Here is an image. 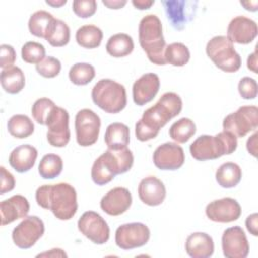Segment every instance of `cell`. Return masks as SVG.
I'll use <instances>...</instances> for the list:
<instances>
[{
    "label": "cell",
    "mask_w": 258,
    "mask_h": 258,
    "mask_svg": "<svg viewBox=\"0 0 258 258\" xmlns=\"http://www.w3.org/2000/svg\"><path fill=\"white\" fill-rule=\"evenodd\" d=\"M95 76V68L88 62H77L69 72L70 81L77 86H85L89 84Z\"/></svg>",
    "instance_id": "cell-36"
},
{
    "label": "cell",
    "mask_w": 258,
    "mask_h": 258,
    "mask_svg": "<svg viewBox=\"0 0 258 258\" xmlns=\"http://www.w3.org/2000/svg\"><path fill=\"white\" fill-rule=\"evenodd\" d=\"M28 200L21 195H14L0 204L1 225L5 226L18 219L27 217L29 212Z\"/></svg>",
    "instance_id": "cell-22"
},
{
    "label": "cell",
    "mask_w": 258,
    "mask_h": 258,
    "mask_svg": "<svg viewBox=\"0 0 258 258\" xmlns=\"http://www.w3.org/2000/svg\"><path fill=\"white\" fill-rule=\"evenodd\" d=\"M79 231L90 241L103 245L110 238V228L101 215L94 211L85 212L78 221Z\"/></svg>",
    "instance_id": "cell-11"
},
{
    "label": "cell",
    "mask_w": 258,
    "mask_h": 258,
    "mask_svg": "<svg viewBox=\"0 0 258 258\" xmlns=\"http://www.w3.org/2000/svg\"><path fill=\"white\" fill-rule=\"evenodd\" d=\"M166 189L163 182L155 176H146L139 182L138 197L147 206L155 207L163 203Z\"/></svg>",
    "instance_id": "cell-21"
},
{
    "label": "cell",
    "mask_w": 258,
    "mask_h": 258,
    "mask_svg": "<svg viewBox=\"0 0 258 258\" xmlns=\"http://www.w3.org/2000/svg\"><path fill=\"white\" fill-rule=\"evenodd\" d=\"M133 161L132 151L128 147L118 150L108 149L94 161L91 177L97 185H105L113 180L117 174L130 170Z\"/></svg>",
    "instance_id": "cell-3"
},
{
    "label": "cell",
    "mask_w": 258,
    "mask_h": 258,
    "mask_svg": "<svg viewBox=\"0 0 258 258\" xmlns=\"http://www.w3.org/2000/svg\"><path fill=\"white\" fill-rule=\"evenodd\" d=\"M71 38V30L68 24L60 20L54 18L49 24L47 31L45 33L44 39L54 47H61L69 43Z\"/></svg>",
    "instance_id": "cell-28"
},
{
    "label": "cell",
    "mask_w": 258,
    "mask_h": 258,
    "mask_svg": "<svg viewBox=\"0 0 258 258\" xmlns=\"http://www.w3.org/2000/svg\"><path fill=\"white\" fill-rule=\"evenodd\" d=\"M74 13L81 18H89L97 11V2L95 0H75L73 2Z\"/></svg>",
    "instance_id": "cell-40"
},
{
    "label": "cell",
    "mask_w": 258,
    "mask_h": 258,
    "mask_svg": "<svg viewBox=\"0 0 258 258\" xmlns=\"http://www.w3.org/2000/svg\"><path fill=\"white\" fill-rule=\"evenodd\" d=\"M44 234L43 221L37 216L25 217L12 231V240L20 249L31 248Z\"/></svg>",
    "instance_id": "cell-12"
},
{
    "label": "cell",
    "mask_w": 258,
    "mask_h": 258,
    "mask_svg": "<svg viewBox=\"0 0 258 258\" xmlns=\"http://www.w3.org/2000/svg\"><path fill=\"white\" fill-rule=\"evenodd\" d=\"M164 57L166 63L173 67H183L188 62L190 52L185 44L181 42H172L166 46Z\"/></svg>",
    "instance_id": "cell-33"
},
{
    "label": "cell",
    "mask_w": 258,
    "mask_h": 258,
    "mask_svg": "<svg viewBox=\"0 0 258 258\" xmlns=\"http://www.w3.org/2000/svg\"><path fill=\"white\" fill-rule=\"evenodd\" d=\"M247 68L255 74L258 73V70H257V51L256 50L254 52H252L251 54H249V56L247 58Z\"/></svg>",
    "instance_id": "cell-47"
},
{
    "label": "cell",
    "mask_w": 258,
    "mask_h": 258,
    "mask_svg": "<svg viewBox=\"0 0 258 258\" xmlns=\"http://www.w3.org/2000/svg\"><path fill=\"white\" fill-rule=\"evenodd\" d=\"M62 167L61 157L54 153H48L41 158L38 165V173L44 179H53L61 173Z\"/></svg>",
    "instance_id": "cell-32"
},
{
    "label": "cell",
    "mask_w": 258,
    "mask_h": 258,
    "mask_svg": "<svg viewBox=\"0 0 258 258\" xmlns=\"http://www.w3.org/2000/svg\"><path fill=\"white\" fill-rule=\"evenodd\" d=\"M133 49V39L129 34L126 33L114 34L106 43V50L113 57H124L130 54Z\"/></svg>",
    "instance_id": "cell-29"
},
{
    "label": "cell",
    "mask_w": 258,
    "mask_h": 258,
    "mask_svg": "<svg viewBox=\"0 0 258 258\" xmlns=\"http://www.w3.org/2000/svg\"><path fill=\"white\" fill-rule=\"evenodd\" d=\"M242 6L245 7L246 10L248 11H252V12H255L257 11V6H258V2L257 1H248V2H240Z\"/></svg>",
    "instance_id": "cell-50"
},
{
    "label": "cell",
    "mask_w": 258,
    "mask_h": 258,
    "mask_svg": "<svg viewBox=\"0 0 258 258\" xmlns=\"http://www.w3.org/2000/svg\"><path fill=\"white\" fill-rule=\"evenodd\" d=\"M37 158V149L30 144H22L14 148L8 158L10 166L19 173L30 170Z\"/></svg>",
    "instance_id": "cell-24"
},
{
    "label": "cell",
    "mask_w": 258,
    "mask_h": 258,
    "mask_svg": "<svg viewBox=\"0 0 258 258\" xmlns=\"http://www.w3.org/2000/svg\"><path fill=\"white\" fill-rule=\"evenodd\" d=\"M69 120V113L63 108L56 106L52 110L46 121V138L51 146L64 147L69 143L71 138Z\"/></svg>",
    "instance_id": "cell-13"
},
{
    "label": "cell",
    "mask_w": 258,
    "mask_h": 258,
    "mask_svg": "<svg viewBox=\"0 0 258 258\" xmlns=\"http://www.w3.org/2000/svg\"><path fill=\"white\" fill-rule=\"evenodd\" d=\"M7 129L10 135L15 138L23 139L30 136L34 131L31 119L26 115H13L7 122Z\"/></svg>",
    "instance_id": "cell-31"
},
{
    "label": "cell",
    "mask_w": 258,
    "mask_h": 258,
    "mask_svg": "<svg viewBox=\"0 0 258 258\" xmlns=\"http://www.w3.org/2000/svg\"><path fill=\"white\" fill-rule=\"evenodd\" d=\"M258 127V108L242 106L236 112L229 114L223 121L225 131L231 132L237 138L244 137Z\"/></svg>",
    "instance_id": "cell-8"
},
{
    "label": "cell",
    "mask_w": 258,
    "mask_h": 258,
    "mask_svg": "<svg viewBox=\"0 0 258 258\" xmlns=\"http://www.w3.org/2000/svg\"><path fill=\"white\" fill-rule=\"evenodd\" d=\"M36 257H67V254L59 248H53L50 251L38 254Z\"/></svg>",
    "instance_id": "cell-48"
},
{
    "label": "cell",
    "mask_w": 258,
    "mask_h": 258,
    "mask_svg": "<svg viewBox=\"0 0 258 258\" xmlns=\"http://www.w3.org/2000/svg\"><path fill=\"white\" fill-rule=\"evenodd\" d=\"M237 137L223 130L215 136L201 135L189 146L191 156L200 161L217 159L225 154L233 153L237 148Z\"/></svg>",
    "instance_id": "cell-5"
},
{
    "label": "cell",
    "mask_w": 258,
    "mask_h": 258,
    "mask_svg": "<svg viewBox=\"0 0 258 258\" xmlns=\"http://www.w3.org/2000/svg\"><path fill=\"white\" fill-rule=\"evenodd\" d=\"M206 52L223 72L235 73L241 68V56L227 36L217 35L211 38L206 45Z\"/></svg>",
    "instance_id": "cell-7"
},
{
    "label": "cell",
    "mask_w": 258,
    "mask_h": 258,
    "mask_svg": "<svg viewBox=\"0 0 258 258\" xmlns=\"http://www.w3.org/2000/svg\"><path fill=\"white\" fill-rule=\"evenodd\" d=\"M53 19L52 14L44 10H38L31 14L28 20V29L32 35L44 38L47 28Z\"/></svg>",
    "instance_id": "cell-35"
},
{
    "label": "cell",
    "mask_w": 258,
    "mask_h": 258,
    "mask_svg": "<svg viewBox=\"0 0 258 258\" xmlns=\"http://www.w3.org/2000/svg\"><path fill=\"white\" fill-rule=\"evenodd\" d=\"M104 140L108 149L118 150L125 148L130 141V130L123 123H112L106 129Z\"/></svg>",
    "instance_id": "cell-25"
},
{
    "label": "cell",
    "mask_w": 258,
    "mask_h": 258,
    "mask_svg": "<svg viewBox=\"0 0 258 258\" xmlns=\"http://www.w3.org/2000/svg\"><path fill=\"white\" fill-rule=\"evenodd\" d=\"M258 33L257 23L246 16L234 17L227 28V37L239 44H248L252 42Z\"/></svg>",
    "instance_id": "cell-18"
},
{
    "label": "cell",
    "mask_w": 258,
    "mask_h": 258,
    "mask_svg": "<svg viewBox=\"0 0 258 258\" xmlns=\"http://www.w3.org/2000/svg\"><path fill=\"white\" fill-rule=\"evenodd\" d=\"M21 56L25 62L37 64L45 57V48L39 42L27 41L21 47Z\"/></svg>",
    "instance_id": "cell-38"
},
{
    "label": "cell",
    "mask_w": 258,
    "mask_h": 258,
    "mask_svg": "<svg viewBox=\"0 0 258 258\" xmlns=\"http://www.w3.org/2000/svg\"><path fill=\"white\" fill-rule=\"evenodd\" d=\"M16 59V52L13 46L9 44H1L0 46V67L5 70L13 67Z\"/></svg>",
    "instance_id": "cell-42"
},
{
    "label": "cell",
    "mask_w": 258,
    "mask_h": 258,
    "mask_svg": "<svg viewBox=\"0 0 258 258\" xmlns=\"http://www.w3.org/2000/svg\"><path fill=\"white\" fill-rule=\"evenodd\" d=\"M132 4L135 8H137L139 10H145V9H149L154 4V1H152V0H133Z\"/></svg>",
    "instance_id": "cell-49"
},
{
    "label": "cell",
    "mask_w": 258,
    "mask_h": 258,
    "mask_svg": "<svg viewBox=\"0 0 258 258\" xmlns=\"http://www.w3.org/2000/svg\"><path fill=\"white\" fill-rule=\"evenodd\" d=\"M213 238L204 232L190 234L185 241V251L192 258H208L214 253Z\"/></svg>",
    "instance_id": "cell-23"
},
{
    "label": "cell",
    "mask_w": 258,
    "mask_h": 258,
    "mask_svg": "<svg viewBox=\"0 0 258 258\" xmlns=\"http://www.w3.org/2000/svg\"><path fill=\"white\" fill-rule=\"evenodd\" d=\"M35 200L39 207L50 210L61 221L71 220L78 210L76 189L67 182L39 186L35 191Z\"/></svg>",
    "instance_id": "cell-2"
},
{
    "label": "cell",
    "mask_w": 258,
    "mask_h": 258,
    "mask_svg": "<svg viewBox=\"0 0 258 258\" xmlns=\"http://www.w3.org/2000/svg\"><path fill=\"white\" fill-rule=\"evenodd\" d=\"M182 109L180 97L173 93H164L158 102L144 111L141 119L135 125V136L139 141H148L155 138L159 130Z\"/></svg>",
    "instance_id": "cell-1"
},
{
    "label": "cell",
    "mask_w": 258,
    "mask_h": 258,
    "mask_svg": "<svg viewBox=\"0 0 258 258\" xmlns=\"http://www.w3.org/2000/svg\"><path fill=\"white\" fill-rule=\"evenodd\" d=\"M242 210L240 204L233 198H223L215 200L207 205L206 215L213 221L218 223H231L238 220Z\"/></svg>",
    "instance_id": "cell-17"
},
{
    "label": "cell",
    "mask_w": 258,
    "mask_h": 258,
    "mask_svg": "<svg viewBox=\"0 0 258 258\" xmlns=\"http://www.w3.org/2000/svg\"><path fill=\"white\" fill-rule=\"evenodd\" d=\"M238 91L240 96L245 100H253L257 97L258 86L257 82L250 77H244L238 84Z\"/></svg>",
    "instance_id": "cell-41"
},
{
    "label": "cell",
    "mask_w": 258,
    "mask_h": 258,
    "mask_svg": "<svg viewBox=\"0 0 258 258\" xmlns=\"http://www.w3.org/2000/svg\"><path fill=\"white\" fill-rule=\"evenodd\" d=\"M150 238V230L143 223H128L119 226L115 233V243L123 250L144 246Z\"/></svg>",
    "instance_id": "cell-10"
},
{
    "label": "cell",
    "mask_w": 258,
    "mask_h": 258,
    "mask_svg": "<svg viewBox=\"0 0 258 258\" xmlns=\"http://www.w3.org/2000/svg\"><path fill=\"white\" fill-rule=\"evenodd\" d=\"M102 39V30L94 24L83 25L76 32V40L78 44L84 48H97L100 46Z\"/></svg>",
    "instance_id": "cell-30"
},
{
    "label": "cell",
    "mask_w": 258,
    "mask_h": 258,
    "mask_svg": "<svg viewBox=\"0 0 258 258\" xmlns=\"http://www.w3.org/2000/svg\"><path fill=\"white\" fill-rule=\"evenodd\" d=\"M1 86L8 94H17L25 86V77L22 70L18 67H11L2 70L0 75Z\"/></svg>",
    "instance_id": "cell-26"
},
{
    "label": "cell",
    "mask_w": 258,
    "mask_h": 258,
    "mask_svg": "<svg viewBox=\"0 0 258 258\" xmlns=\"http://www.w3.org/2000/svg\"><path fill=\"white\" fill-rule=\"evenodd\" d=\"M246 228L253 236H258V214L253 213L249 215L245 221Z\"/></svg>",
    "instance_id": "cell-44"
},
{
    "label": "cell",
    "mask_w": 258,
    "mask_h": 258,
    "mask_svg": "<svg viewBox=\"0 0 258 258\" xmlns=\"http://www.w3.org/2000/svg\"><path fill=\"white\" fill-rule=\"evenodd\" d=\"M55 107L54 102L48 98L37 99L31 107V114L34 121L40 125H46V121Z\"/></svg>",
    "instance_id": "cell-37"
},
{
    "label": "cell",
    "mask_w": 258,
    "mask_h": 258,
    "mask_svg": "<svg viewBox=\"0 0 258 258\" xmlns=\"http://www.w3.org/2000/svg\"><path fill=\"white\" fill-rule=\"evenodd\" d=\"M257 137H258V133L255 132L253 135H251L248 140H247V150L248 152L253 155L254 157L257 156Z\"/></svg>",
    "instance_id": "cell-45"
},
{
    "label": "cell",
    "mask_w": 258,
    "mask_h": 258,
    "mask_svg": "<svg viewBox=\"0 0 258 258\" xmlns=\"http://www.w3.org/2000/svg\"><path fill=\"white\" fill-rule=\"evenodd\" d=\"M46 4L52 6V7H60L67 3V0H60V1H55V0H46Z\"/></svg>",
    "instance_id": "cell-51"
},
{
    "label": "cell",
    "mask_w": 258,
    "mask_h": 258,
    "mask_svg": "<svg viewBox=\"0 0 258 258\" xmlns=\"http://www.w3.org/2000/svg\"><path fill=\"white\" fill-rule=\"evenodd\" d=\"M132 204V196L126 187H114L110 189L100 202L101 209L110 216L124 214Z\"/></svg>",
    "instance_id": "cell-19"
},
{
    "label": "cell",
    "mask_w": 258,
    "mask_h": 258,
    "mask_svg": "<svg viewBox=\"0 0 258 258\" xmlns=\"http://www.w3.org/2000/svg\"><path fill=\"white\" fill-rule=\"evenodd\" d=\"M196 133V124L189 118H181L169 128V136L177 143L187 142Z\"/></svg>",
    "instance_id": "cell-34"
},
{
    "label": "cell",
    "mask_w": 258,
    "mask_h": 258,
    "mask_svg": "<svg viewBox=\"0 0 258 258\" xmlns=\"http://www.w3.org/2000/svg\"><path fill=\"white\" fill-rule=\"evenodd\" d=\"M166 16L173 28L182 30L186 23L191 21L197 12V1L184 0H167L161 1Z\"/></svg>",
    "instance_id": "cell-14"
},
{
    "label": "cell",
    "mask_w": 258,
    "mask_h": 258,
    "mask_svg": "<svg viewBox=\"0 0 258 258\" xmlns=\"http://www.w3.org/2000/svg\"><path fill=\"white\" fill-rule=\"evenodd\" d=\"M91 96L93 102L109 114H117L127 105L125 87L111 79L98 81L92 89Z\"/></svg>",
    "instance_id": "cell-6"
},
{
    "label": "cell",
    "mask_w": 258,
    "mask_h": 258,
    "mask_svg": "<svg viewBox=\"0 0 258 258\" xmlns=\"http://www.w3.org/2000/svg\"><path fill=\"white\" fill-rule=\"evenodd\" d=\"M153 163L161 170H176L184 163V151L180 145L165 142L153 152Z\"/></svg>",
    "instance_id": "cell-16"
},
{
    "label": "cell",
    "mask_w": 258,
    "mask_h": 258,
    "mask_svg": "<svg viewBox=\"0 0 258 258\" xmlns=\"http://www.w3.org/2000/svg\"><path fill=\"white\" fill-rule=\"evenodd\" d=\"M102 3L110 9H120L126 5L125 0H103Z\"/></svg>",
    "instance_id": "cell-46"
},
{
    "label": "cell",
    "mask_w": 258,
    "mask_h": 258,
    "mask_svg": "<svg viewBox=\"0 0 258 258\" xmlns=\"http://www.w3.org/2000/svg\"><path fill=\"white\" fill-rule=\"evenodd\" d=\"M242 178V169L235 162H225L216 171V180L224 188L235 187Z\"/></svg>",
    "instance_id": "cell-27"
},
{
    "label": "cell",
    "mask_w": 258,
    "mask_h": 258,
    "mask_svg": "<svg viewBox=\"0 0 258 258\" xmlns=\"http://www.w3.org/2000/svg\"><path fill=\"white\" fill-rule=\"evenodd\" d=\"M139 43L148 59L157 66L166 64L164 51L166 43L162 34V24L155 14L145 15L139 22Z\"/></svg>",
    "instance_id": "cell-4"
},
{
    "label": "cell",
    "mask_w": 258,
    "mask_h": 258,
    "mask_svg": "<svg viewBox=\"0 0 258 258\" xmlns=\"http://www.w3.org/2000/svg\"><path fill=\"white\" fill-rule=\"evenodd\" d=\"M160 80L154 73H147L137 79L132 87L133 101L138 106L151 102L159 91Z\"/></svg>",
    "instance_id": "cell-20"
},
{
    "label": "cell",
    "mask_w": 258,
    "mask_h": 258,
    "mask_svg": "<svg viewBox=\"0 0 258 258\" xmlns=\"http://www.w3.org/2000/svg\"><path fill=\"white\" fill-rule=\"evenodd\" d=\"M35 70L41 77L51 79L60 73L61 63L59 59L53 56H45L35 66Z\"/></svg>",
    "instance_id": "cell-39"
},
{
    "label": "cell",
    "mask_w": 258,
    "mask_h": 258,
    "mask_svg": "<svg viewBox=\"0 0 258 258\" xmlns=\"http://www.w3.org/2000/svg\"><path fill=\"white\" fill-rule=\"evenodd\" d=\"M101 127L100 117L91 109H82L76 114V139L83 147L91 146L98 140Z\"/></svg>",
    "instance_id": "cell-9"
},
{
    "label": "cell",
    "mask_w": 258,
    "mask_h": 258,
    "mask_svg": "<svg viewBox=\"0 0 258 258\" xmlns=\"http://www.w3.org/2000/svg\"><path fill=\"white\" fill-rule=\"evenodd\" d=\"M1 172V184H0V195H4L6 192L11 191L15 186V178L14 176L4 167H0Z\"/></svg>",
    "instance_id": "cell-43"
},
{
    "label": "cell",
    "mask_w": 258,
    "mask_h": 258,
    "mask_svg": "<svg viewBox=\"0 0 258 258\" xmlns=\"http://www.w3.org/2000/svg\"><path fill=\"white\" fill-rule=\"evenodd\" d=\"M222 250L227 258H246L249 254V243L243 229L239 226L228 228L222 235Z\"/></svg>",
    "instance_id": "cell-15"
}]
</instances>
